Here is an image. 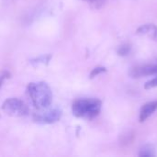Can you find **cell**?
<instances>
[{"instance_id":"9","label":"cell","mask_w":157,"mask_h":157,"mask_svg":"<svg viewBox=\"0 0 157 157\" xmlns=\"http://www.w3.org/2000/svg\"><path fill=\"white\" fill-rule=\"evenodd\" d=\"M131 49H132V47H131L130 44L124 43V44H122V45H121V46L119 47L117 52H118V54H119L120 56H126V55H128V54L130 53Z\"/></svg>"},{"instance_id":"11","label":"cell","mask_w":157,"mask_h":157,"mask_svg":"<svg viewBox=\"0 0 157 157\" xmlns=\"http://www.w3.org/2000/svg\"><path fill=\"white\" fill-rule=\"evenodd\" d=\"M157 86V76L155 78H153L152 80L148 81L145 85H144V88L145 89H151V88H155Z\"/></svg>"},{"instance_id":"3","label":"cell","mask_w":157,"mask_h":157,"mask_svg":"<svg viewBox=\"0 0 157 157\" xmlns=\"http://www.w3.org/2000/svg\"><path fill=\"white\" fill-rule=\"evenodd\" d=\"M3 110L6 114L15 117L25 116L29 113V109L27 105L17 98L6 99L3 104Z\"/></svg>"},{"instance_id":"1","label":"cell","mask_w":157,"mask_h":157,"mask_svg":"<svg viewBox=\"0 0 157 157\" xmlns=\"http://www.w3.org/2000/svg\"><path fill=\"white\" fill-rule=\"evenodd\" d=\"M28 92L35 108L38 109H47L52 99V90L44 82L31 83L28 86Z\"/></svg>"},{"instance_id":"2","label":"cell","mask_w":157,"mask_h":157,"mask_svg":"<svg viewBox=\"0 0 157 157\" xmlns=\"http://www.w3.org/2000/svg\"><path fill=\"white\" fill-rule=\"evenodd\" d=\"M101 105V101L96 98L78 99L73 104V113L78 118L92 120L99 114Z\"/></svg>"},{"instance_id":"10","label":"cell","mask_w":157,"mask_h":157,"mask_svg":"<svg viewBox=\"0 0 157 157\" xmlns=\"http://www.w3.org/2000/svg\"><path fill=\"white\" fill-rule=\"evenodd\" d=\"M106 71H107V70H106V68H104V67H96V68L93 69V71L91 72L90 77L93 78V77H95V76H97V75H100V74H102V73H105Z\"/></svg>"},{"instance_id":"14","label":"cell","mask_w":157,"mask_h":157,"mask_svg":"<svg viewBox=\"0 0 157 157\" xmlns=\"http://www.w3.org/2000/svg\"><path fill=\"white\" fill-rule=\"evenodd\" d=\"M156 40H157V39H156Z\"/></svg>"},{"instance_id":"7","label":"cell","mask_w":157,"mask_h":157,"mask_svg":"<svg viewBox=\"0 0 157 157\" xmlns=\"http://www.w3.org/2000/svg\"><path fill=\"white\" fill-rule=\"evenodd\" d=\"M136 33L139 35H147L156 40L157 27L155 24H144L137 29Z\"/></svg>"},{"instance_id":"4","label":"cell","mask_w":157,"mask_h":157,"mask_svg":"<svg viewBox=\"0 0 157 157\" xmlns=\"http://www.w3.org/2000/svg\"><path fill=\"white\" fill-rule=\"evenodd\" d=\"M62 116V111L58 109H47L44 111H40L35 113L33 119L35 121L40 123H53L58 121Z\"/></svg>"},{"instance_id":"8","label":"cell","mask_w":157,"mask_h":157,"mask_svg":"<svg viewBox=\"0 0 157 157\" xmlns=\"http://www.w3.org/2000/svg\"><path fill=\"white\" fill-rule=\"evenodd\" d=\"M139 155L142 157H151L155 156V150L153 149L152 146L146 145V146H144V148H142L141 152L139 153Z\"/></svg>"},{"instance_id":"13","label":"cell","mask_w":157,"mask_h":157,"mask_svg":"<svg viewBox=\"0 0 157 157\" xmlns=\"http://www.w3.org/2000/svg\"><path fill=\"white\" fill-rule=\"evenodd\" d=\"M7 75H8L7 73H4L3 75H0V87H1V86H2V84H3V82H4V80L6 79V77Z\"/></svg>"},{"instance_id":"6","label":"cell","mask_w":157,"mask_h":157,"mask_svg":"<svg viewBox=\"0 0 157 157\" xmlns=\"http://www.w3.org/2000/svg\"><path fill=\"white\" fill-rule=\"evenodd\" d=\"M157 109V101H152L149 103H146L143 106L141 112H140V122L145 121Z\"/></svg>"},{"instance_id":"5","label":"cell","mask_w":157,"mask_h":157,"mask_svg":"<svg viewBox=\"0 0 157 157\" xmlns=\"http://www.w3.org/2000/svg\"><path fill=\"white\" fill-rule=\"evenodd\" d=\"M157 75V64H146L135 66L131 69L130 75L133 78H140L143 76Z\"/></svg>"},{"instance_id":"12","label":"cell","mask_w":157,"mask_h":157,"mask_svg":"<svg viewBox=\"0 0 157 157\" xmlns=\"http://www.w3.org/2000/svg\"><path fill=\"white\" fill-rule=\"evenodd\" d=\"M85 1H87L88 3H90L96 8L101 7L103 6V4L105 3V0H85Z\"/></svg>"}]
</instances>
